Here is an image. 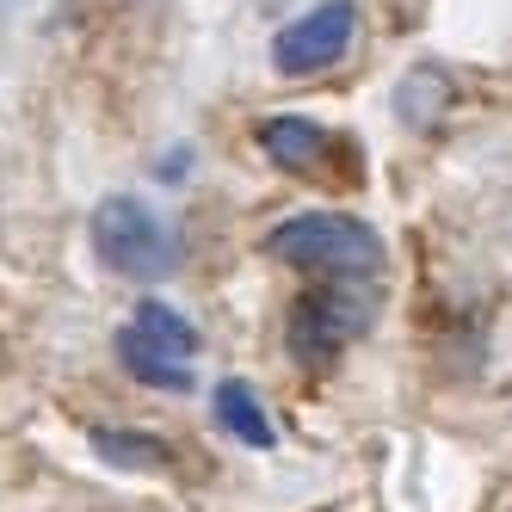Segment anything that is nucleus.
Masks as SVG:
<instances>
[{"mask_svg":"<svg viewBox=\"0 0 512 512\" xmlns=\"http://www.w3.org/2000/svg\"><path fill=\"white\" fill-rule=\"evenodd\" d=\"M210 414H216V426H223L229 438H241L247 451H272L278 445V438H272V414L260 408L253 383H241V377H223L210 389Z\"/></svg>","mask_w":512,"mask_h":512,"instance_id":"nucleus-6","label":"nucleus"},{"mask_svg":"<svg viewBox=\"0 0 512 512\" xmlns=\"http://www.w3.org/2000/svg\"><path fill=\"white\" fill-rule=\"evenodd\" d=\"M93 451L112 469H142V475H167L173 451L161 445L155 432H130V426H93Z\"/></svg>","mask_w":512,"mask_h":512,"instance_id":"nucleus-10","label":"nucleus"},{"mask_svg":"<svg viewBox=\"0 0 512 512\" xmlns=\"http://www.w3.org/2000/svg\"><path fill=\"white\" fill-rule=\"evenodd\" d=\"M395 112H401V124H408V130H438V118L451 112V75L438 62L408 68L401 87H395Z\"/></svg>","mask_w":512,"mask_h":512,"instance_id":"nucleus-7","label":"nucleus"},{"mask_svg":"<svg viewBox=\"0 0 512 512\" xmlns=\"http://www.w3.org/2000/svg\"><path fill=\"white\" fill-rule=\"evenodd\" d=\"M260 149L290 179H309V186H327V192H358V179H364L358 142L315 124V118H266L260 124Z\"/></svg>","mask_w":512,"mask_h":512,"instance_id":"nucleus-4","label":"nucleus"},{"mask_svg":"<svg viewBox=\"0 0 512 512\" xmlns=\"http://www.w3.org/2000/svg\"><path fill=\"white\" fill-rule=\"evenodd\" d=\"M377 303H383L377 278H309V290L290 303V321H284L290 358L303 371L340 364V352L364 340V327L377 321Z\"/></svg>","mask_w":512,"mask_h":512,"instance_id":"nucleus-1","label":"nucleus"},{"mask_svg":"<svg viewBox=\"0 0 512 512\" xmlns=\"http://www.w3.org/2000/svg\"><path fill=\"white\" fill-rule=\"evenodd\" d=\"M118 364L136 377V383H149L161 395H186L192 389V364L186 358H167L161 346H149L136 334V327H118Z\"/></svg>","mask_w":512,"mask_h":512,"instance_id":"nucleus-8","label":"nucleus"},{"mask_svg":"<svg viewBox=\"0 0 512 512\" xmlns=\"http://www.w3.org/2000/svg\"><path fill=\"white\" fill-rule=\"evenodd\" d=\"M93 253L105 266H112L118 278H130V284H161V278H173V266H179V247H173V235H167V223L142 204V198H130V192H118V198H105L99 210H93Z\"/></svg>","mask_w":512,"mask_h":512,"instance_id":"nucleus-3","label":"nucleus"},{"mask_svg":"<svg viewBox=\"0 0 512 512\" xmlns=\"http://www.w3.org/2000/svg\"><path fill=\"white\" fill-rule=\"evenodd\" d=\"M358 38V7L352 0H321L303 19H290L278 38H272V68L290 81H309V75H327Z\"/></svg>","mask_w":512,"mask_h":512,"instance_id":"nucleus-5","label":"nucleus"},{"mask_svg":"<svg viewBox=\"0 0 512 512\" xmlns=\"http://www.w3.org/2000/svg\"><path fill=\"white\" fill-rule=\"evenodd\" d=\"M130 327L149 346H161L167 358H186V364H198V352H204V340H198V327L179 315V309H167L161 297H142L136 303V315H130Z\"/></svg>","mask_w":512,"mask_h":512,"instance_id":"nucleus-9","label":"nucleus"},{"mask_svg":"<svg viewBox=\"0 0 512 512\" xmlns=\"http://www.w3.org/2000/svg\"><path fill=\"white\" fill-rule=\"evenodd\" d=\"M272 260L297 266L309 278H383L389 247L371 223H358L346 210H303L272 229Z\"/></svg>","mask_w":512,"mask_h":512,"instance_id":"nucleus-2","label":"nucleus"}]
</instances>
